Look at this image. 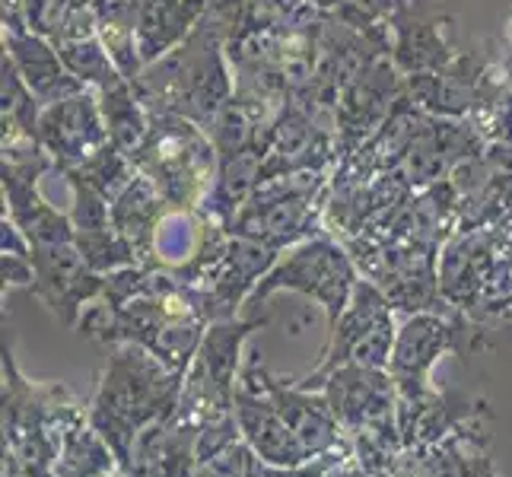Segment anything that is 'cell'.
Here are the masks:
<instances>
[{
	"mask_svg": "<svg viewBox=\"0 0 512 477\" xmlns=\"http://www.w3.org/2000/svg\"><path fill=\"white\" fill-rule=\"evenodd\" d=\"M131 86L150 115H179L207 128L236 93L226 35L204 10L188 39L160 61L147 64Z\"/></svg>",
	"mask_w": 512,
	"mask_h": 477,
	"instance_id": "6da1fadb",
	"label": "cell"
},
{
	"mask_svg": "<svg viewBox=\"0 0 512 477\" xmlns=\"http://www.w3.org/2000/svg\"><path fill=\"white\" fill-rule=\"evenodd\" d=\"M131 163L160 188L169 207L198 210L217 175L220 156L201 125L179 115H150V131L131 153Z\"/></svg>",
	"mask_w": 512,
	"mask_h": 477,
	"instance_id": "7a4b0ae2",
	"label": "cell"
},
{
	"mask_svg": "<svg viewBox=\"0 0 512 477\" xmlns=\"http://www.w3.org/2000/svg\"><path fill=\"white\" fill-rule=\"evenodd\" d=\"M328 182L331 172H293L258 182L255 194L229 223V233L249 236L280 255L312 236H322Z\"/></svg>",
	"mask_w": 512,
	"mask_h": 477,
	"instance_id": "3957f363",
	"label": "cell"
},
{
	"mask_svg": "<svg viewBox=\"0 0 512 477\" xmlns=\"http://www.w3.org/2000/svg\"><path fill=\"white\" fill-rule=\"evenodd\" d=\"M353 287H357V264H353L347 245L322 233L280 255L274 268L258 280L249 303L255 306L258 299L271 296L274 290H296L322 303L334 325L347 309Z\"/></svg>",
	"mask_w": 512,
	"mask_h": 477,
	"instance_id": "277c9868",
	"label": "cell"
},
{
	"mask_svg": "<svg viewBox=\"0 0 512 477\" xmlns=\"http://www.w3.org/2000/svg\"><path fill=\"white\" fill-rule=\"evenodd\" d=\"M404 93V74L395 67L392 51L369 61L341 93L338 115H334V134H338V159L363 147L373 137L395 102Z\"/></svg>",
	"mask_w": 512,
	"mask_h": 477,
	"instance_id": "5b68a950",
	"label": "cell"
},
{
	"mask_svg": "<svg viewBox=\"0 0 512 477\" xmlns=\"http://www.w3.org/2000/svg\"><path fill=\"white\" fill-rule=\"evenodd\" d=\"M455 16L430 7L427 0H395L388 16V35H392V61L404 77L433 74L458 58Z\"/></svg>",
	"mask_w": 512,
	"mask_h": 477,
	"instance_id": "8992f818",
	"label": "cell"
},
{
	"mask_svg": "<svg viewBox=\"0 0 512 477\" xmlns=\"http://www.w3.org/2000/svg\"><path fill=\"white\" fill-rule=\"evenodd\" d=\"M334 166H338V137L290 99L264 137L261 182L293 172H334Z\"/></svg>",
	"mask_w": 512,
	"mask_h": 477,
	"instance_id": "52a82bcc",
	"label": "cell"
},
{
	"mask_svg": "<svg viewBox=\"0 0 512 477\" xmlns=\"http://www.w3.org/2000/svg\"><path fill=\"white\" fill-rule=\"evenodd\" d=\"M39 140L55 159L58 175L83 166L93 153L112 144L102 121L99 96L93 90H83L77 96L45 105L39 118Z\"/></svg>",
	"mask_w": 512,
	"mask_h": 477,
	"instance_id": "ba28073f",
	"label": "cell"
},
{
	"mask_svg": "<svg viewBox=\"0 0 512 477\" xmlns=\"http://www.w3.org/2000/svg\"><path fill=\"white\" fill-rule=\"evenodd\" d=\"M493 51L487 48H468L458 51V58L433 74H414L404 77V90L427 115L436 118H468L481 99L484 80L490 74Z\"/></svg>",
	"mask_w": 512,
	"mask_h": 477,
	"instance_id": "9c48e42d",
	"label": "cell"
},
{
	"mask_svg": "<svg viewBox=\"0 0 512 477\" xmlns=\"http://www.w3.org/2000/svg\"><path fill=\"white\" fill-rule=\"evenodd\" d=\"M490 140L471 125L468 118H430L427 131L420 134L414 150L401 166V175L414 185V191L436 185L465 163L487 150Z\"/></svg>",
	"mask_w": 512,
	"mask_h": 477,
	"instance_id": "30bf717a",
	"label": "cell"
},
{
	"mask_svg": "<svg viewBox=\"0 0 512 477\" xmlns=\"http://www.w3.org/2000/svg\"><path fill=\"white\" fill-rule=\"evenodd\" d=\"M32 264H35L32 290L45 296L64 322H74V315L83 309L86 299L102 296L105 274H96L86 264L77 242L39 245V249H32Z\"/></svg>",
	"mask_w": 512,
	"mask_h": 477,
	"instance_id": "8fae6325",
	"label": "cell"
},
{
	"mask_svg": "<svg viewBox=\"0 0 512 477\" xmlns=\"http://www.w3.org/2000/svg\"><path fill=\"white\" fill-rule=\"evenodd\" d=\"M4 51L16 70L23 74L26 86L42 102V109L51 102H61L67 96L83 93L86 86L70 74L67 64L61 61L55 42H48L45 35L32 29H10L4 32Z\"/></svg>",
	"mask_w": 512,
	"mask_h": 477,
	"instance_id": "7c38bea8",
	"label": "cell"
},
{
	"mask_svg": "<svg viewBox=\"0 0 512 477\" xmlns=\"http://www.w3.org/2000/svg\"><path fill=\"white\" fill-rule=\"evenodd\" d=\"M207 4L210 0H137L134 39L144 67L179 48L201 23Z\"/></svg>",
	"mask_w": 512,
	"mask_h": 477,
	"instance_id": "4fadbf2b",
	"label": "cell"
},
{
	"mask_svg": "<svg viewBox=\"0 0 512 477\" xmlns=\"http://www.w3.org/2000/svg\"><path fill=\"white\" fill-rule=\"evenodd\" d=\"M0 188H4V214L23 229L32 249L39 245H64L74 242V220L70 214H61L58 207H51L35 179H23V175L0 172Z\"/></svg>",
	"mask_w": 512,
	"mask_h": 477,
	"instance_id": "5bb4252c",
	"label": "cell"
},
{
	"mask_svg": "<svg viewBox=\"0 0 512 477\" xmlns=\"http://www.w3.org/2000/svg\"><path fill=\"white\" fill-rule=\"evenodd\" d=\"M166 210H169L166 198L144 172H137L112 201V226L131 242V249L137 252V261L150 264V268H153L156 229H160Z\"/></svg>",
	"mask_w": 512,
	"mask_h": 477,
	"instance_id": "9a60e30c",
	"label": "cell"
},
{
	"mask_svg": "<svg viewBox=\"0 0 512 477\" xmlns=\"http://www.w3.org/2000/svg\"><path fill=\"white\" fill-rule=\"evenodd\" d=\"M261 166H264V147H252L245 153L220 159L214 182H210V191L198 210H204L207 217H214L223 226H229L236 220L239 210L245 207V201L255 194V188L261 182Z\"/></svg>",
	"mask_w": 512,
	"mask_h": 477,
	"instance_id": "2e32d148",
	"label": "cell"
},
{
	"mask_svg": "<svg viewBox=\"0 0 512 477\" xmlns=\"http://www.w3.org/2000/svg\"><path fill=\"white\" fill-rule=\"evenodd\" d=\"M42 102L26 86L7 51H0V140L39 137Z\"/></svg>",
	"mask_w": 512,
	"mask_h": 477,
	"instance_id": "e0dca14e",
	"label": "cell"
},
{
	"mask_svg": "<svg viewBox=\"0 0 512 477\" xmlns=\"http://www.w3.org/2000/svg\"><path fill=\"white\" fill-rule=\"evenodd\" d=\"M96 96H99V109H102V121H105V131H109V140L121 153L131 156L140 144H144V137L150 131L147 105L137 99L131 80L121 86H112V90H102Z\"/></svg>",
	"mask_w": 512,
	"mask_h": 477,
	"instance_id": "ac0fdd59",
	"label": "cell"
},
{
	"mask_svg": "<svg viewBox=\"0 0 512 477\" xmlns=\"http://www.w3.org/2000/svg\"><path fill=\"white\" fill-rule=\"evenodd\" d=\"M96 20H99V35L109 55L115 58L118 70L128 80H134L144 61H140L137 39H134V13H137V0H93Z\"/></svg>",
	"mask_w": 512,
	"mask_h": 477,
	"instance_id": "d6986e66",
	"label": "cell"
},
{
	"mask_svg": "<svg viewBox=\"0 0 512 477\" xmlns=\"http://www.w3.org/2000/svg\"><path fill=\"white\" fill-rule=\"evenodd\" d=\"M61 61L74 74L86 90H112V86L128 83V77L121 74L115 58L105 48L102 35H90V39H70V42H55Z\"/></svg>",
	"mask_w": 512,
	"mask_h": 477,
	"instance_id": "ffe728a7",
	"label": "cell"
},
{
	"mask_svg": "<svg viewBox=\"0 0 512 477\" xmlns=\"http://www.w3.org/2000/svg\"><path fill=\"white\" fill-rule=\"evenodd\" d=\"M204 131L210 140H214V150L220 159H229V156L245 153L252 147H264V137H268V131H264V125L255 118V112L236 93L214 115V121H210Z\"/></svg>",
	"mask_w": 512,
	"mask_h": 477,
	"instance_id": "44dd1931",
	"label": "cell"
},
{
	"mask_svg": "<svg viewBox=\"0 0 512 477\" xmlns=\"http://www.w3.org/2000/svg\"><path fill=\"white\" fill-rule=\"evenodd\" d=\"M61 175H77V179H83L86 185H93L96 191H102L109 201H115L121 194V188H125L137 175V166L131 163V156L121 153L115 144H105L99 153H93L90 159H86L83 166L67 169Z\"/></svg>",
	"mask_w": 512,
	"mask_h": 477,
	"instance_id": "7402d4cb",
	"label": "cell"
},
{
	"mask_svg": "<svg viewBox=\"0 0 512 477\" xmlns=\"http://www.w3.org/2000/svg\"><path fill=\"white\" fill-rule=\"evenodd\" d=\"M0 26L10 29H29L26 23V0H0Z\"/></svg>",
	"mask_w": 512,
	"mask_h": 477,
	"instance_id": "603a6c76",
	"label": "cell"
},
{
	"mask_svg": "<svg viewBox=\"0 0 512 477\" xmlns=\"http://www.w3.org/2000/svg\"><path fill=\"white\" fill-rule=\"evenodd\" d=\"M497 64H500V74L506 80V86L512 90V7L509 16L503 23V39H500V51H497Z\"/></svg>",
	"mask_w": 512,
	"mask_h": 477,
	"instance_id": "cb8c5ba5",
	"label": "cell"
},
{
	"mask_svg": "<svg viewBox=\"0 0 512 477\" xmlns=\"http://www.w3.org/2000/svg\"><path fill=\"white\" fill-rule=\"evenodd\" d=\"M309 4H315V7L325 10V13H338L344 0H309Z\"/></svg>",
	"mask_w": 512,
	"mask_h": 477,
	"instance_id": "d4e9b609",
	"label": "cell"
}]
</instances>
